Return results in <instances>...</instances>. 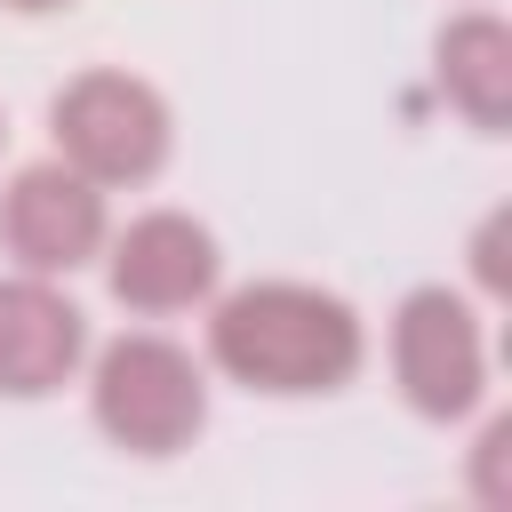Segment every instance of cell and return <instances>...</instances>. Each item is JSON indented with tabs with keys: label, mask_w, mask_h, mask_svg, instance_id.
Wrapping results in <instances>:
<instances>
[{
	"label": "cell",
	"mask_w": 512,
	"mask_h": 512,
	"mask_svg": "<svg viewBox=\"0 0 512 512\" xmlns=\"http://www.w3.org/2000/svg\"><path fill=\"white\" fill-rule=\"evenodd\" d=\"M440 88L472 128L504 136L512 128V24L488 16V8L448 16L440 24Z\"/></svg>",
	"instance_id": "ba28073f"
},
{
	"label": "cell",
	"mask_w": 512,
	"mask_h": 512,
	"mask_svg": "<svg viewBox=\"0 0 512 512\" xmlns=\"http://www.w3.org/2000/svg\"><path fill=\"white\" fill-rule=\"evenodd\" d=\"M208 352L248 392H336L360 368V312L312 280H256L216 304Z\"/></svg>",
	"instance_id": "6da1fadb"
},
{
	"label": "cell",
	"mask_w": 512,
	"mask_h": 512,
	"mask_svg": "<svg viewBox=\"0 0 512 512\" xmlns=\"http://www.w3.org/2000/svg\"><path fill=\"white\" fill-rule=\"evenodd\" d=\"M216 272H224L216 232L192 224L184 208H152L112 240V296L128 312H184L216 288Z\"/></svg>",
	"instance_id": "8992f818"
},
{
	"label": "cell",
	"mask_w": 512,
	"mask_h": 512,
	"mask_svg": "<svg viewBox=\"0 0 512 512\" xmlns=\"http://www.w3.org/2000/svg\"><path fill=\"white\" fill-rule=\"evenodd\" d=\"M56 160H72L88 184H144L168 160V104L136 72H80L48 104Z\"/></svg>",
	"instance_id": "3957f363"
},
{
	"label": "cell",
	"mask_w": 512,
	"mask_h": 512,
	"mask_svg": "<svg viewBox=\"0 0 512 512\" xmlns=\"http://www.w3.org/2000/svg\"><path fill=\"white\" fill-rule=\"evenodd\" d=\"M0 248L24 272H72L104 248V184H88L72 160L16 168L0 192Z\"/></svg>",
	"instance_id": "5b68a950"
},
{
	"label": "cell",
	"mask_w": 512,
	"mask_h": 512,
	"mask_svg": "<svg viewBox=\"0 0 512 512\" xmlns=\"http://www.w3.org/2000/svg\"><path fill=\"white\" fill-rule=\"evenodd\" d=\"M0 8H16V16H56V8H72V0H0Z\"/></svg>",
	"instance_id": "30bf717a"
},
{
	"label": "cell",
	"mask_w": 512,
	"mask_h": 512,
	"mask_svg": "<svg viewBox=\"0 0 512 512\" xmlns=\"http://www.w3.org/2000/svg\"><path fill=\"white\" fill-rule=\"evenodd\" d=\"M392 376L408 392L416 416H464L488 384V352H480V320L464 296L448 288H416L400 312H392Z\"/></svg>",
	"instance_id": "277c9868"
},
{
	"label": "cell",
	"mask_w": 512,
	"mask_h": 512,
	"mask_svg": "<svg viewBox=\"0 0 512 512\" xmlns=\"http://www.w3.org/2000/svg\"><path fill=\"white\" fill-rule=\"evenodd\" d=\"M496 248H504V216H488V232H480V248H472V256H480V280H488V288H504V256H496Z\"/></svg>",
	"instance_id": "9c48e42d"
},
{
	"label": "cell",
	"mask_w": 512,
	"mask_h": 512,
	"mask_svg": "<svg viewBox=\"0 0 512 512\" xmlns=\"http://www.w3.org/2000/svg\"><path fill=\"white\" fill-rule=\"evenodd\" d=\"M80 352H88V320L48 272L0 280V392L40 400L80 368Z\"/></svg>",
	"instance_id": "52a82bcc"
},
{
	"label": "cell",
	"mask_w": 512,
	"mask_h": 512,
	"mask_svg": "<svg viewBox=\"0 0 512 512\" xmlns=\"http://www.w3.org/2000/svg\"><path fill=\"white\" fill-rule=\"evenodd\" d=\"M88 400H96V424L120 448H136V456H176L208 424V376L168 336H120V344H104L96 376H88Z\"/></svg>",
	"instance_id": "7a4b0ae2"
}]
</instances>
